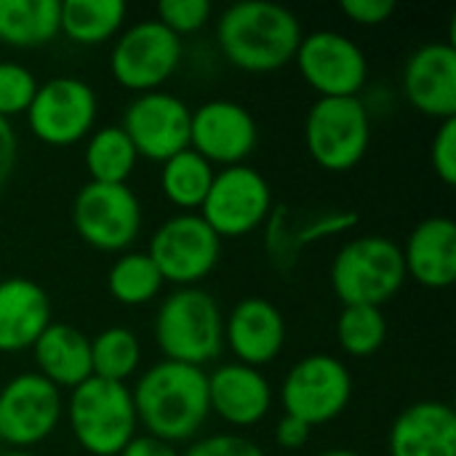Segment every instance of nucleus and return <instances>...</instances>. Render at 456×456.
<instances>
[{"mask_svg":"<svg viewBox=\"0 0 456 456\" xmlns=\"http://www.w3.org/2000/svg\"><path fill=\"white\" fill-rule=\"evenodd\" d=\"M208 377V409L232 428L259 425L273 406V387L262 369L222 363Z\"/></svg>","mask_w":456,"mask_h":456,"instance_id":"nucleus-19","label":"nucleus"},{"mask_svg":"<svg viewBox=\"0 0 456 456\" xmlns=\"http://www.w3.org/2000/svg\"><path fill=\"white\" fill-rule=\"evenodd\" d=\"M35 91L37 77L29 67L0 59V118L11 120L13 115L27 112Z\"/></svg>","mask_w":456,"mask_h":456,"instance_id":"nucleus-32","label":"nucleus"},{"mask_svg":"<svg viewBox=\"0 0 456 456\" xmlns=\"http://www.w3.org/2000/svg\"><path fill=\"white\" fill-rule=\"evenodd\" d=\"M318 456H363V454L350 452V449H329V452H323V454H318Z\"/></svg>","mask_w":456,"mask_h":456,"instance_id":"nucleus-40","label":"nucleus"},{"mask_svg":"<svg viewBox=\"0 0 456 456\" xmlns=\"http://www.w3.org/2000/svg\"><path fill=\"white\" fill-rule=\"evenodd\" d=\"M371 144V115L361 96H318L305 118V147L310 158L331 171H353Z\"/></svg>","mask_w":456,"mask_h":456,"instance_id":"nucleus-6","label":"nucleus"},{"mask_svg":"<svg viewBox=\"0 0 456 456\" xmlns=\"http://www.w3.org/2000/svg\"><path fill=\"white\" fill-rule=\"evenodd\" d=\"M142 361V345L126 326H110L91 339V374L107 382H128Z\"/></svg>","mask_w":456,"mask_h":456,"instance_id":"nucleus-30","label":"nucleus"},{"mask_svg":"<svg viewBox=\"0 0 456 456\" xmlns=\"http://www.w3.org/2000/svg\"><path fill=\"white\" fill-rule=\"evenodd\" d=\"M0 456H37V454H32V452H21V449H13V452H5V454H0Z\"/></svg>","mask_w":456,"mask_h":456,"instance_id":"nucleus-41","label":"nucleus"},{"mask_svg":"<svg viewBox=\"0 0 456 456\" xmlns=\"http://www.w3.org/2000/svg\"><path fill=\"white\" fill-rule=\"evenodd\" d=\"M390 456H456V411L444 401L406 406L390 428Z\"/></svg>","mask_w":456,"mask_h":456,"instance_id":"nucleus-21","label":"nucleus"},{"mask_svg":"<svg viewBox=\"0 0 456 456\" xmlns=\"http://www.w3.org/2000/svg\"><path fill=\"white\" fill-rule=\"evenodd\" d=\"M128 16L123 0H64L59 5V32L72 43L99 45L120 35Z\"/></svg>","mask_w":456,"mask_h":456,"instance_id":"nucleus-26","label":"nucleus"},{"mask_svg":"<svg viewBox=\"0 0 456 456\" xmlns=\"http://www.w3.org/2000/svg\"><path fill=\"white\" fill-rule=\"evenodd\" d=\"M182 456H265V452L246 436L219 433L192 441Z\"/></svg>","mask_w":456,"mask_h":456,"instance_id":"nucleus-35","label":"nucleus"},{"mask_svg":"<svg viewBox=\"0 0 456 456\" xmlns=\"http://www.w3.org/2000/svg\"><path fill=\"white\" fill-rule=\"evenodd\" d=\"M118 456H182L179 449L174 444H166L160 438H152V436H134L128 441V446L120 452Z\"/></svg>","mask_w":456,"mask_h":456,"instance_id":"nucleus-39","label":"nucleus"},{"mask_svg":"<svg viewBox=\"0 0 456 456\" xmlns=\"http://www.w3.org/2000/svg\"><path fill=\"white\" fill-rule=\"evenodd\" d=\"M353 398L350 369L326 353L299 358L281 385L283 414H291L310 428L334 422Z\"/></svg>","mask_w":456,"mask_h":456,"instance_id":"nucleus-8","label":"nucleus"},{"mask_svg":"<svg viewBox=\"0 0 456 456\" xmlns=\"http://www.w3.org/2000/svg\"><path fill=\"white\" fill-rule=\"evenodd\" d=\"M59 0H0V43L37 48L59 35Z\"/></svg>","mask_w":456,"mask_h":456,"instance_id":"nucleus-25","label":"nucleus"},{"mask_svg":"<svg viewBox=\"0 0 456 456\" xmlns=\"http://www.w3.org/2000/svg\"><path fill=\"white\" fill-rule=\"evenodd\" d=\"M131 398L147 436L174 446L192 441L211 414L206 371L166 358L139 374Z\"/></svg>","mask_w":456,"mask_h":456,"instance_id":"nucleus-1","label":"nucleus"},{"mask_svg":"<svg viewBox=\"0 0 456 456\" xmlns=\"http://www.w3.org/2000/svg\"><path fill=\"white\" fill-rule=\"evenodd\" d=\"M430 163L436 176L446 184L454 187L456 184V118L441 120L433 144H430Z\"/></svg>","mask_w":456,"mask_h":456,"instance_id":"nucleus-34","label":"nucleus"},{"mask_svg":"<svg viewBox=\"0 0 456 456\" xmlns=\"http://www.w3.org/2000/svg\"><path fill=\"white\" fill-rule=\"evenodd\" d=\"M224 345L238 363L262 369L273 363L286 345V318L270 299L246 297L224 318Z\"/></svg>","mask_w":456,"mask_h":456,"instance_id":"nucleus-18","label":"nucleus"},{"mask_svg":"<svg viewBox=\"0 0 456 456\" xmlns=\"http://www.w3.org/2000/svg\"><path fill=\"white\" fill-rule=\"evenodd\" d=\"M64 414L61 390L37 371L8 379L0 390V441L13 449L43 444L59 428Z\"/></svg>","mask_w":456,"mask_h":456,"instance_id":"nucleus-14","label":"nucleus"},{"mask_svg":"<svg viewBox=\"0 0 456 456\" xmlns=\"http://www.w3.org/2000/svg\"><path fill=\"white\" fill-rule=\"evenodd\" d=\"M203 222L224 240L259 230L273 214V187L262 171L240 163L214 174L211 190L198 208Z\"/></svg>","mask_w":456,"mask_h":456,"instance_id":"nucleus-11","label":"nucleus"},{"mask_svg":"<svg viewBox=\"0 0 456 456\" xmlns=\"http://www.w3.org/2000/svg\"><path fill=\"white\" fill-rule=\"evenodd\" d=\"M75 232L96 251H131L142 232V203L128 184L88 182L72 200Z\"/></svg>","mask_w":456,"mask_h":456,"instance_id":"nucleus-9","label":"nucleus"},{"mask_svg":"<svg viewBox=\"0 0 456 456\" xmlns=\"http://www.w3.org/2000/svg\"><path fill=\"white\" fill-rule=\"evenodd\" d=\"M160 289H163V275L158 273L147 251H123L107 273L110 297L126 307H139L152 302L160 294Z\"/></svg>","mask_w":456,"mask_h":456,"instance_id":"nucleus-29","label":"nucleus"},{"mask_svg":"<svg viewBox=\"0 0 456 456\" xmlns=\"http://www.w3.org/2000/svg\"><path fill=\"white\" fill-rule=\"evenodd\" d=\"M147 256L155 262L163 283L190 289L200 286V281L216 270L222 259V238L200 214H176L152 232Z\"/></svg>","mask_w":456,"mask_h":456,"instance_id":"nucleus-7","label":"nucleus"},{"mask_svg":"<svg viewBox=\"0 0 456 456\" xmlns=\"http://www.w3.org/2000/svg\"><path fill=\"white\" fill-rule=\"evenodd\" d=\"M136 150L120 126H102L88 134L83 163L88 171V182L102 184H128V176L136 168Z\"/></svg>","mask_w":456,"mask_h":456,"instance_id":"nucleus-27","label":"nucleus"},{"mask_svg":"<svg viewBox=\"0 0 456 456\" xmlns=\"http://www.w3.org/2000/svg\"><path fill=\"white\" fill-rule=\"evenodd\" d=\"M67 419L75 441L91 456H118L136 436V409L131 387L99 377L69 390Z\"/></svg>","mask_w":456,"mask_h":456,"instance_id":"nucleus-4","label":"nucleus"},{"mask_svg":"<svg viewBox=\"0 0 456 456\" xmlns=\"http://www.w3.org/2000/svg\"><path fill=\"white\" fill-rule=\"evenodd\" d=\"M16 158H19V139L16 131L11 126V120L0 118V190L8 184L13 168H16Z\"/></svg>","mask_w":456,"mask_h":456,"instance_id":"nucleus-38","label":"nucleus"},{"mask_svg":"<svg viewBox=\"0 0 456 456\" xmlns=\"http://www.w3.org/2000/svg\"><path fill=\"white\" fill-rule=\"evenodd\" d=\"M299 16L270 0H243L222 11L216 43L224 59L243 72H275L294 61L302 40Z\"/></svg>","mask_w":456,"mask_h":456,"instance_id":"nucleus-2","label":"nucleus"},{"mask_svg":"<svg viewBox=\"0 0 456 456\" xmlns=\"http://www.w3.org/2000/svg\"><path fill=\"white\" fill-rule=\"evenodd\" d=\"M32 355L37 363V374L59 390H75L94 377L91 339L67 323H51L32 345Z\"/></svg>","mask_w":456,"mask_h":456,"instance_id":"nucleus-24","label":"nucleus"},{"mask_svg":"<svg viewBox=\"0 0 456 456\" xmlns=\"http://www.w3.org/2000/svg\"><path fill=\"white\" fill-rule=\"evenodd\" d=\"M214 174H216L214 166L206 158H200L195 150L187 147V150L171 155L168 160H163L160 190L168 203L182 208V214H195L211 190Z\"/></svg>","mask_w":456,"mask_h":456,"instance_id":"nucleus-28","label":"nucleus"},{"mask_svg":"<svg viewBox=\"0 0 456 456\" xmlns=\"http://www.w3.org/2000/svg\"><path fill=\"white\" fill-rule=\"evenodd\" d=\"M155 342L166 361L203 369L224 347V315L200 286L171 291L155 313Z\"/></svg>","mask_w":456,"mask_h":456,"instance_id":"nucleus-3","label":"nucleus"},{"mask_svg":"<svg viewBox=\"0 0 456 456\" xmlns=\"http://www.w3.org/2000/svg\"><path fill=\"white\" fill-rule=\"evenodd\" d=\"M406 278L425 289H449L456 281V224L449 216L422 219L401 246Z\"/></svg>","mask_w":456,"mask_h":456,"instance_id":"nucleus-22","label":"nucleus"},{"mask_svg":"<svg viewBox=\"0 0 456 456\" xmlns=\"http://www.w3.org/2000/svg\"><path fill=\"white\" fill-rule=\"evenodd\" d=\"M387 339V321L382 307L371 305H347L337 321V342L353 358L374 355Z\"/></svg>","mask_w":456,"mask_h":456,"instance_id":"nucleus-31","label":"nucleus"},{"mask_svg":"<svg viewBox=\"0 0 456 456\" xmlns=\"http://www.w3.org/2000/svg\"><path fill=\"white\" fill-rule=\"evenodd\" d=\"M313 428L291 414H283L275 425V444L286 452H299L307 441H310Z\"/></svg>","mask_w":456,"mask_h":456,"instance_id":"nucleus-37","label":"nucleus"},{"mask_svg":"<svg viewBox=\"0 0 456 456\" xmlns=\"http://www.w3.org/2000/svg\"><path fill=\"white\" fill-rule=\"evenodd\" d=\"M182 64V40L158 19H142L123 29L110 53L115 80L134 91H158Z\"/></svg>","mask_w":456,"mask_h":456,"instance_id":"nucleus-12","label":"nucleus"},{"mask_svg":"<svg viewBox=\"0 0 456 456\" xmlns=\"http://www.w3.org/2000/svg\"><path fill=\"white\" fill-rule=\"evenodd\" d=\"M214 5L208 0H163L158 3V21L176 37L198 32L208 24Z\"/></svg>","mask_w":456,"mask_h":456,"instance_id":"nucleus-33","label":"nucleus"},{"mask_svg":"<svg viewBox=\"0 0 456 456\" xmlns=\"http://www.w3.org/2000/svg\"><path fill=\"white\" fill-rule=\"evenodd\" d=\"M294 64L305 83L323 99L358 96L369 80V59L363 48L337 29L302 35Z\"/></svg>","mask_w":456,"mask_h":456,"instance_id":"nucleus-13","label":"nucleus"},{"mask_svg":"<svg viewBox=\"0 0 456 456\" xmlns=\"http://www.w3.org/2000/svg\"><path fill=\"white\" fill-rule=\"evenodd\" d=\"M339 11L363 27L385 24L395 13V0H342Z\"/></svg>","mask_w":456,"mask_h":456,"instance_id":"nucleus-36","label":"nucleus"},{"mask_svg":"<svg viewBox=\"0 0 456 456\" xmlns=\"http://www.w3.org/2000/svg\"><path fill=\"white\" fill-rule=\"evenodd\" d=\"M24 115L35 139L51 147H69L88 139L94 131L99 99L86 80L56 75L45 83H37V91Z\"/></svg>","mask_w":456,"mask_h":456,"instance_id":"nucleus-10","label":"nucleus"},{"mask_svg":"<svg viewBox=\"0 0 456 456\" xmlns=\"http://www.w3.org/2000/svg\"><path fill=\"white\" fill-rule=\"evenodd\" d=\"M190 118L192 110L184 99L158 88L136 94L128 102L120 128L131 139L139 158L163 163L190 147Z\"/></svg>","mask_w":456,"mask_h":456,"instance_id":"nucleus-15","label":"nucleus"},{"mask_svg":"<svg viewBox=\"0 0 456 456\" xmlns=\"http://www.w3.org/2000/svg\"><path fill=\"white\" fill-rule=\"evenodd\" d=\"M406 283L401 246L385 235L347 240L331 262V289L347 305H387Z\"/></svg>","mask_w":456,"mask_h":456,"instance_id":"nucleus-5","label":"nucleus"},{"mask_svg":"<svg viewBox=\"0 0 456 456\" xmlns=\"http://www.w3.org/2000/svg\"><path fill=\"white\" fill-rule=\"evenodd\" d=\"M358 224L355 211H318V214H302L294 216L289 208H273L270 219L265 222L267 227V254L281 270H291L305 251V246H313L329 235H339L350 227Z\"/></svg>","mask_w":456,"mask_h":456,"instance_id":"nucleus-23","label":"nucleus"},{"mask_svg":"<svg viewBox=\"0 0 456 456\" xmlns=\"http://www.w3.org/2000/svg\"><path fill=\"white\" fill-rule=\"evenodd\" d=\"M51 323V297L40 283L21 275L0 281V353L32 350Z\"/></svg>","mask_w":456,"mask_h":456,"instance_id":"nucleus-20","label":"nucleus"},{"mask_svg":"<svg viewBox=\"0 0 456 456\" xmlns=\"http://www.w3.org/2000/svg\"><path fill=\"white\" fill-rule=\"evenodd\" d=\"M403 94L428 118H456V48L452 40L425 43L403 64Z\"/></svg>","mask_w":456,"mask_h":456,"instance_id":"nucleus-17","label":"nucleus"},{"mask_svg":"<svg viewBox=\"0 0 456 456\" xmlns=\"http://www.w3.org/2000/svg\"><path fill=\"white\" fill-rule=\"evenodd\" d=\"M259 144V126L254 115L232 99H211L192 110L190 150L222 168L240 166Z\"/></svg>","mask_w":456,"mask_h":456,"instance_id":"nucleus-16","label":"nucleus"}]
</instances>
